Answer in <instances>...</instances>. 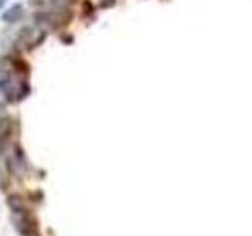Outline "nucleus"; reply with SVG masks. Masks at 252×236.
Wrapping results in <instances>:
<instances>
[{"instance_id":"f257e3e1","label":"nucleus","mask_w":252,"mask_h":236,"mask_svg":"<svg viewBox=\"0 0 252 236\" xmlns=\"http://www.w3.org/2000/svg\"><path fill=\"white\" fill-rule=\"evenodd\" d=\"M54 2H55V3H62V2H63V0H54Z\"/></svg>"}]
</instances>
